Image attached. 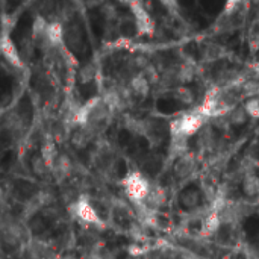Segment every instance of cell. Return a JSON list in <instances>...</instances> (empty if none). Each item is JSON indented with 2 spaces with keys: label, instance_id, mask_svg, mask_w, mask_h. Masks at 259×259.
Segmentation results:
<instances>
[{
  "label": "cell",
  "instance_id": "cell-1",
  "mask_svg": "<svg viewBox=\"0 0 259 259\" xmlns=\"http://www.w3.org/2000/svg\"><path fill=\"white\" fill-rule=\"evenodd\" d=\"M206 120L208 119L199 109L193 111V112H186V114H183V115H180V117H177V119L170 122V125H169L170 136L172 135H182V136L190 138L194 133H199L205 128Z\"/></svg>",
  "mask_w": 259,
  "mask_h": 259
},
{
  "label": "cell",
  "instance_id": "cell-2",
  "mask_svg": "<svg viewBox=\"0 0 259 259\" xmlns=\"http://www.w3.org/2000/svg\"><path fill=\"white\" fill-rule=\"evenodd\" d=\"M123 188H125V193L128 194V197L136 203V202H144L146 197L149 196L150 193V188H152V183L147 180V177H144L139 172H133V173H129L123 182H122Z\"/></svg>",
  "mask_w": 259,
  "mask_h": 259
},
{
  "label": "cell",
  "instance_id": "cell-3",
  "mask_svg": "<svg viewBox=\"0 0 259 259\" xmlns=\"http://www.w3.org/2000/svg\"><path fill=\"white\" fill-rule=\"evenodd\" d=\"M70 211H72V216L79 220L81 223L86 226H103V221L100 220V216L86 199H79L70 205Z\"/></svg>",
  "mask_w": 259,
  "mask_h": 259
},
{
  "label": "cell",
  "instance_id": "cell-4",
  "mask_svg": "<svg viewBox=\"0 0 259 259\" xmlns=\"http://www.w3.org/2000/svg\"><path fill=\"white\" fill-rule=\"evenodd\" d=\"M130 8H132V14H133V18L138 26V34L152 35L155 32V23L152 17L149 15V12L146 11V6L143 3L135 2V3H130Z\"/></svg>",
  "mask_w": 259,
  "mask_h": 259
},
{
  "label": "cell",
  "instance_id": "cell-5",
  "mask_svg": "<svg viewBox=\"0 0 259 259\" xmlns=\"http://www.w3.org/2000/svg\"><path fill=\"white\" fill-rule=\"evenodd\" d=\"M196 167H197V161H196V155H193L191 152L176 159L174 164H173V173L177 179H188L191 177L193 173L196 172Z\"/></svg>",
  "mask_w": 259,
  "mask_h": 259
},
{
  "label": "cell",
  "instance_id": "cell-6",
  "mask_svg": "<svg viewBox=\"0 0 259 259\" xmlns=\"http://www.w3.org/2000/svg\"><path fill=\"white\" fill-rule=\"evenodd\" d=\"M99 132H100L99 128L91 126V125H85V126L76 128V130L72 135V143L75 144V147L84 149V147H86L91 143V141L96 139Z\"/></svg>",
  "mask_w": 259,
  "mask_h": 259
},
{
  "label": "cell",
  "instance_id": "cell-7",
  "mask_svg": "<svg viewBox=\"0 0 259 259\" xmlns=\"http://www.w3.org/2000/svg\"><path fill=\"white\" fill-rule=\"evenodd\" d=\"M73 170H75V167H73L72 159H70L67 155H59L56 162L53 164L50 173L56 179V182L61 183V182H64L65 179H68L70 176L73 174Z\"/></svg>",
  "mask_w": 259,
  "mask_h": 259
},
{
  "label": "cell",
  "instance_id": "cell-8",
  "mask_svg": "<svg viewBox=\"0 0 259 259\" xmlns=\"http://www.w3.org/2000/svg\"><path fill=\"white\" fill-rule=\"evenodd\" d=\"M217 136H216V130L213 128V125H205V128L199 132V138H197V144L200 152H214L217 150Z\"/></svg>",
  "mask_w": 259,
  "mask_h": 259
},
{
  "label": "cell",
  "instance_id": "cell-9",
  "mask_svg": "<svg viewBox=\"0 0 259 259\" xmlns=\"http://www.w3.org/2000/svg\"><path fill=\"white\" fill-rule=\"evenodd\" d=\"M227 56V52L226 49L218 44V43H206L203 45V49H202V61L205 64H214V62H218L221 59H224Z\"/></svg>",
  "mask_w": 259,
  "mask_h": 259
},
{
  "label": "cell",
  "instance_id": "cell-10",
  "mask_svg": "<svg viewBox=\"0 0 259 259\" xmlns=\"http://www.w3.org/2000/svg\"><path fill=\"white\" fill-rule=\"evenodd\" d=\"M129 88L132 89V92L135 94V97L138 99H144L150 94V89H152V85L150 82L147 81V78L143 75V73H135L130 76L129 82H128Z\"/></svg>",
  "mask_w": 259,
  "mask_h": 259
},
{
  "label": "cell",
  "instance_id": "cell-11",
  "mask_svg": "<svg viewBox=\"0 0 259 259\" xmlns=\"http://www.w3.org/2000/svg\"><path fill=\"white\" fill-rule=\"evenodd\" d=\"M221 220L220 217L214 213L213 208H211V213L202 220L200 223V235L203 238H209V237H214L217 235L221 229Z\"/></svg>",
  "mask_w": 259,
  "mask_h": 259
},
{
  "label": "cell",
  "instance_id": "cell-12",
  "mask_svg": "<svg viewBox=\"0 0 259 259\" xmlns=\"http://www.w3.org/2000/svg\"><path fill=\"white\" fill-rule=\"evenodd\" d=\"M144 203H146L147 208H150L152 211H156V213H158V209L167 203V191L164 190L161 185H153L152 183L150 193L146 197Z\"/></svg>",
  "mask_w": 259,
  "mask_h": 259
},
{
  "label": "cell",
  "instance_id": "cell-13",
  "mask_svg": "<svg viewBox=\"0 0 259 259\" xmlns=\"http://www.w3.org/2000/svg\"><path fill=\"white\" fill-rule=\"evenodd\" d=\"M0 47H2V53L5 56V59L12 65V67H23L21 58L18 55V50L15 49V45L12 43V40L9 38L8 34L2 35V43H0Z\"/></svg>",
  "mask_w": 259,
  "mask_h": 259
},
{
  "label": "cell",
  "instance_id": "cell-14",
  "mask_svg": "<svg viewBox=\"0 0 259 259\" xmlns=\"http://www.w3.org/2000/svg\"><path fill=\"white\" fill-rule=\"evenodd\" d=\"M188 139L190 138L182 136V135H172L169 155L174 159H179V158L190 153V149H188Z\"/></svg>",
  "mask_w": 259,
  "mask_h": 259
},
{
  "label": "cell",
  "instance_id": "cell-15",
  "mask_svg": "<svg viewBox=\"0 0 259 259\" xmlns=\"http://www.w3.org/2000/svg\"><path fill=\"white\" fill-rule=\"evenodd\" d=\"M197 76V67L193 61H182L177 70V81L179 85H186L196 79Z\"/></svg>",
  "mask_w": 259,
  "mask_h": 259
},
{
  "label": "cell",
  "instance_id": "cell-16",
  "mask_svg": "<svg viewBox=\"0 0 259 259\" xmlns=\"http://www.w3.org/2000/svg\"><path fill=\"white\" fill-rule=\"evenodd\" d=\"M40 156L47 162V166H49L50 170H52L53 164L56 162V159L59 156L58 149H56V144H55V139L52 138V135L43 143V146H41V155Z\"/></svg>",
  "mask_w": 259,
  "mask_h": 259
},
{
  "label": "cell",
  "instance_id": "cell-17",
  "mask_svg": "<svg viewBox=\"0 0 259 259\" xmlns=\"http://www.w3.org/2000/svg\"><path fill=\"white\" fill-rule=\"evenodd\" d=\"M202 191L200 190H186L180 194V205L188 211H194L202 205Z\"/></svg>",
  "mask_w": 259,
  "mask_h": 259
},
{
  "label": "cell",
  "instance_id": "cell-18",
  "mask_svg": "<svg viewBox=\"0 0 259 259\" xmlns=\"http://www.w3.org/2000/svg\"><path fill=\"white\" fill-rule=\"evenodd\" d=\"M99 76V67L96 62H88L78 72V79L81 84H91L92 81H96Z\"/></svg>",
  "mask_w": 259,
  "mask_h": 259
},
{
  "label": "cell",
  "instance_id": "cell-19",
  "mask_svg": "<svg viewBox=\"0 0 259 259\" xmlns=\"http://www.w3.org/2000/svg\"><path fill=\"white\" fill-rule=\"evenodd\" d=\"M173 97L176 100H179L182 105L185 106H191L194 102H196V94L194 91L190 88V86H186V85H180L177 88L173 89Z\"/></svg>",
  "mask_w": 259,
  "mask_h": 259
},
{
  "label": "cell",
  "instance_id": "cell-20",
  "mask_svg": "<svg viewBox=\"0 0 259 259\" xmlns=\"http://www.w3.org/2000/svg\"><path fill=\"white\" fill-rule=\"evenodd\" d=\"M119 34L125 38H130L135 34H138V26L133 17H122L119 18V25H117Z\"/></svg>",
  "mask_w": 259,
  "mask_h": 259
},
{
  "label": "cell",
  "instance_id": "cell-21",
  "mask_svg": "<svg viewBox=\"0 0 259 259\" xmlns=\"http://www.w3.org/2000/svg\"><path fill=\"white\" fill-rule=\"evenodd\" d=\"M243 193L246 197H258L259 196V176L250 174L243 179Z\"/></svg>",
  "mask_w": 259,
  "mask_h": 259
},
{
  "label": "cell",
  "instance_id": "cell-22",
  "mask_svg": "<svg viewBox=\"0 0 259 259\" xmlns=\"http://www.w3.org/2000/svg\"><path fill=\"white\" fill-rule=\"evenodd\" d=\"M226 119L227 122L230 123V126H243L247 119H249V115L244 109V106H237L235 109H232L227 115H226Z\"/></svg>",
  "mask_w": 259,
  "mask_h": 259
},
{
  "label": "cell",
  "instance_id": "cell-23",
  "mask_svg": "<svg viewBox=\"0 0 259 259\" xmlns=\"http://www.w3.org/2000/svg\"><path fill=\"white\" fill-rule=\"evenodd\" d=\"M86 259H117V252L105 247H94L88 253Z\"/></svg>",
  "mask_w": 259,
  "mask_h": 259
},
{
  "label": "cell",
  "instance_id": "cell-24",
  "mask_svg": "<svg viewBox=\"0 0 259 259\" xmlns=\"http://www.w3.org/2000/svg\"><path fill=\"white\" fill-rule=\"evenodd\" d=\"M249 44L252 50L259 49V18H255L249 28Z\"/></svg>",
  "mask_w": 259,
  "mask_h": 259
},
{
  "label": "cell",
  "instance_id": "cell-25",
  "mask_svg": "<svg viewBox=\"0 0 259 259\" xmlns=\"http://www.w3.org/2000/svg\"><path fill=\"white\" fill-rule=\"evenodd\" d=\"M32 172L38 176V177H44L47 173L50 172V167L47 166V162L41 158V156H35L32 159Z\"/></svg>",
  "mask_w": 259,
  "mask_h": 259
},
{
  "label": "cell",
  "instance_id": "cell-26",
  "mask_svg": "<svg viewBox=\"0 0 259 259\" xmlns=\"http://www.w3.org/2000/svg\"><path fill=\"white\" fill-rule=\"evenodd\" d=\"M244 109L252 119H259V97H250L244 103Z\"/></svg>",
  "mask_w": 259,
  "mask_h": 259
},
{
  "label": "cell",
  "instance_id": "cell-27",
  "mask_svg": "<svg viewBox=\"0 0 259 259\" xmlns=\"http://www.w3.org/2000/svg\"><path fill=\"white\" fill-rule=\"evenodd\" d=\"M67 41L70 44V47H73V49H78V47H81L82 44V37H81V32L78 29H70L67 34Z\"/></svg>",
  "mask_w": 259,
  "mask_h": 259
},
{
  "label": "cell",
  "instance_id": "cell-28",
  "mask_svg": "<svg viewBox=\"0 0 259 259\" xmlns=\"http://www.w3.org/2000/svg\"><path fill=\"white\" fill-rule=\"evenodd\" d=\"M103 15L106 17V20L109 21V23H112V21H119V12H117V9H115V6L114 5H109V3H106L105 6H103Z\"/></svg>",
  "mask_w": 259,
  "mask_h": 259
},
{
  "label": "cell",
  "instance_id": "cell-29",
  "mask_svg": "<svg viewBox=\"0 0 259 259\" xmlns=\"http://www.w3.org/2000/svg\"><path fill=\"white\" fill-rule=\"evenodd\" d=\"M61 259H78L76 256H73V255H65V256H62Z\"/></svg>",
  "mask_w": 259,
  "mask_h": 259
}]
</instances>
